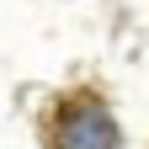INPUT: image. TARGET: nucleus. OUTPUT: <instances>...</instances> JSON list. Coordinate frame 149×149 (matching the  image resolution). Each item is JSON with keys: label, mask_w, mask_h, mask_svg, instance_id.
Returning <instances> with one entry per match:
<instances>
[{"label": "nucleus", "mask_w": 149, "mask_h": 149, "mask_svg": "<svg viewBox=\"0 0 149 149\" xmlns=\"http://www.w3.org/2000/svg\"><path fill=\"white\" fill-rule=\"evenodd\" d=\"M59 149H117V123L96 96H74L59 107V128H53Z\"/></svg>", "instance_id": "f257e3e1"}]
</instances>
